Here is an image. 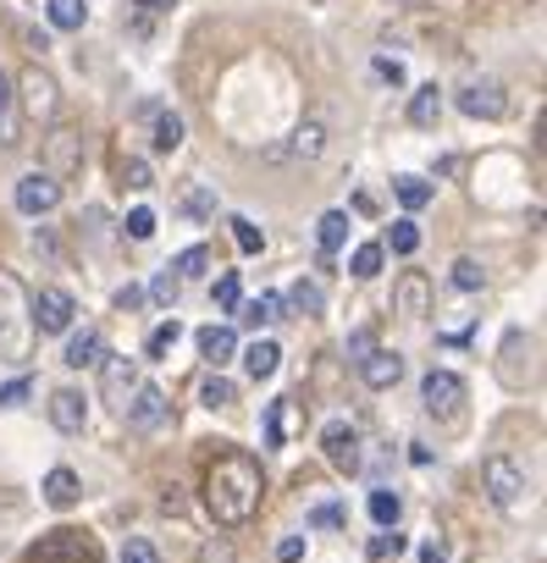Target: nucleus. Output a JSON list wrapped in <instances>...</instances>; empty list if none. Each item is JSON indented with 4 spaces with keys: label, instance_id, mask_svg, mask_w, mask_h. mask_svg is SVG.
<instances>
[{
    "label": "nucleus",
    "instance_id": "obj_1",
    "mask_svg": "<svg viewBox=\"0 0 547 563\" xmlns=\"http://www.w3.org/2000/svg\"><path fill=\"white\" fill-rule=\"evenodd\" d=\"M260 497H265V470L254 453L243 448H227L210 459L205 470V514L221 525V530H238L260 514Z\"/></svg>",
    "mask_w": 547,
    "mask_h": 563
},
{
    "label": "nucleus",
    "instance_id": "obj_2",
    "mask_svg": "<svg viewBox=\"0 0 547 563\" xmlns=\"http://www.w3.org/2000/svg\"><path fill=\"white\" fill-rule=\"evenodd\" d=\"M34 343H40V332H34V310H29V288L0 265V360L29 365Z\"/></svg>",
    "mask_w": 547,
    "mask_h": 563
},
{
    "label": "nucleus",
    "instance_id": "obj_3",
    "mask_svg": "<svg viewBox=\"0 0 547 563\" xmlns=\"http://www.w3.org/2000/svg\"><path fill=\"white\" fill-rule=\"evenodd\" d=\"M23 563H106V558H100V541L89 530H45L23 552Z\"/></svg>",
    "mask_w": 547,
    "mask_h": 563
},
{
    "label": "nucleus",
    "instance_id": "obj_4",
    "mask_svg": "<svg viewBox=\"0 0 547 563\" xmlns=\"http://www.w3.org/2000/svg\"><path fill=\"white\" fill-rule=\"evenodd\" d=\"M464 398H470V387H464L453 371H426V376H420V404H426L431 420L464 426Z\"/></svg>",
    "mask_w": 547,
    "mask_h": 563
},
{
    "label": "nucleus",
    "instance_id": "obj_5",
    "mask_svg": "<svg viewBox=\"0 0 547 563\" xmlns=\"http://www.w3.org/2000/svg\"><path fill=\"white\" fill-rule=\"evenodd\" d=\"M481 486H486V497H492L503 514H514V508L530 497V481H525V470H519L508 453H486V459H481Z\"/></svg>",
    "mask_w": 547,
    "mask_h": 563
},
{
    "label": "nucleus",
    "instance_id": "obj_6",
    "mask_svg": "<svg viewBox=\"0 0 547 563\" xmlns=\"http://www.w3.org/2000/svg\"><path fill=\"white\" fill-rule=\"evenodd\" d=\"M12 89H18V111L34 117V122H51L56 106H62V89H56V78H51L40 62L23 67V78H12Z\"/></svg>",
    "mask_w": 547,
    "mask_h": 563
},
{
    "label": "nucleus",
    "instance_id": "obj_7",
    "mask_svg": "<svg viewBox=\"0 0 547 563\" xmlns=\"http://www.w3.org/2000/svg\"><path fill=\"white\" fill-rule=\"evenodd\" d=\"M122 420H128V431L133 437H155V431H166L172 426V398L161 393V387H133V398L122 404Z\"/></svg>",
    "mask_w": 547,
    "mask_h": 563
},
{
    "label": "nucleus",
    "instance_id": "obj_8",
    "mask_svg": "<svg viewBox=\"0 0 547 563\" xmlns=\"http://www.w3.org/2000/svg\"><path fill=\"white\" fill-rule=\"evenodd\" d=\"M453 106H459L470 122H503V117H508V89H503L497 78H470V84L453 95Z\"/></svg>",
    "mask_w": 547,
    "mask_h": 563
},
{
    "label": "nucleus",
    "instance_id": "obj_9",
    "mask_svg": "<svg viewBox=\"0 0 547 563\" xmlns=\"http://www.w3.org/2000/svg\"><path fill=\"white\" fill-rule=\"evenodd\" d=\"M40 172H51L56 183L78 177V172H84V133H78V128H56V133L45 139V150H40Z\"/></svg>",
    "mask_w": 547,
    "mask_h": 563
},
{
    "label": "nucleus",
    "instance_id": "obj_10",
    "mask_svg": "<svg viewBox=\"0 0 547 563\" xmlns=\"http://www.w3.org/2000/svg\"><path fill=\"white\" fill-rule=\"evenodd\" d=\"M29 310H34V332L45 338H56V332H73V321H78V299L67 294V288H40V294H29Z\"/></svg>",
    "mask_w": 547,
    "mask_h": 563
},
{
    "label": "nucleus",
    "instance_id": "obj_11",
    "mask_svg": "<svg viewBox=\"0 0 547 563\" xmlns=\"http://www.w3.org/2000/svg\"><path fill=\"white\" fill-rule=\"evenodd\" d=\"M12 205H18L23 216H51V210L62 205V183H56L51 172H29V177H18Z\"/></svg>",
    "mask_w": 547,
    "mask_h": 563
},
{
    "label": "nucleus",
    "instance_id": "obj_12",
    "mask_svg": "<svg viewBox=\"0 0 547 563\" xmlns=\"http://www.w3.org/2000/svg\"><path fill=\"white\" fill-rule=\"evenodd\" d=\"M321 453H327V464L343 470V475H360V464H365V453H360V431H354L349 420H332V426L321 431Z\"/></svg>",
    "mask_w": 547,
    "mask_h": 563
},
{
    "label": "nucleus",
    "instance_id": "obj_13",
    "mask_svg": "<svg viewBox=\"0 0 547 563\" xmlns=\"http://www.w3.org/2000/svg\"><path fill=\"white\" fill-rule=\"evenodd\" d=\"M393 316H404V321H426L431 316V282H426V271H404L393 282Z\"/></svg>",
    "mask_w": 547,
    "mask_h": 563
},
{
    "label": "nucleus",
    "instance_id": "obj_14",
    "mask_svg": "<svg viewBox=\"0 0 547 563\" xmlns=\"http://www.w3.org/2000/svg\"><path fill=\"white\" fill-rule=\"evenodd\" d=\"M133 387H139V365L128 354H106L100 360V393H106V404H117V415L133 398Z\"/></svg>",
    "mask_w": 547,
    "mask_h": 563
},
{
    "label": "nucleus",
    "instance_id": "obj_15",
    "mask_svg": "<svg viewBox=\"0 0 547 563\" xmlns=\"http://www.w3.org/2000/svg\"><path fill=\"white\" fill-rule=\"evenodd\" d=\"M360 382H365L371 393H393V387L404 382V354H398V349H371V354L360 360Z\"/></svg>",
    "mask_w": 547,
    "mask_h": 563
},
{
    "label": "nucleus",
    "instance_id": "obj_16",
    "mask_svg": "<svg viewBox=\"0 0 547 563\" xmlns=\"http://www.w3.org/2000/svg\"><path fill=\"white\" fill-rule=\"evenodd\" d=\"M51 426L67 431V437H78V431L89 426V404H84L78 387H56V393H51Z\"/></svg>",
    "mask_w": 547,
    "mask_h": 563
},
{
    "label": "nucleus",
    "instance_id": "obj_17",
    "mask_svg": "<svg viewBox=\"0 0 547 563\" xmlns=\"http://www.w3.org/2000/svg\"><path fill=\"white\" fill-rule=\"evenodd\" d=\"M294 426H299V404L294 398H271L265 404V448H283Z\"/></svg>",
    "mask_w": 547,
    "mask_h": 563
},
{
    "label": "nucleus",
    "instance_id": "obj_18",
    "mask_svg": "<svg viewBox=\"0 0 547 563\" xmlns=\"http://www.w3.org/2000/svg\"><path fill=\"white\" fill-rule=\"evenodd\" d=\"M194 343H199V354H205L216 371L238 360V338H232V327H199V338H194Z\"/></svg>",
    "mask_w": 547,
    "mask_h": 563
},
{
    "label": "nucleus",
    "instance_id": "obj_19",
    "mask_svg": "<svg viewBox=\"0 0 547 563\" xmlns=\"http://www.w3.org/2000/svg\"><path fill=\"white\" fill-rule=\"evenodd\" d=\"M243 371H249L254 382H271V376H277V371H283V349H277V343H271V338H260V343H249V349H243Z\"/></svg>",
    "mask_w": 547,
    "mask_h": 563
},
{
    "label": "nucleus",
    "instance_id": "obj_20",
    "mask_svg": "<svg viewBox=\"0 0 547 563\" xmlns=\"http://www.w3.org/2000/svg\"><path fill=\"white\" fill-rule=\"evenodd\" d=\"M144 117L155 122V139H150V144H155L161 155H172V150L183 144V117H177V111H166V106H155V100L144 106Z\"/></svg>",
    "mask_w": 547,
    "mask_h": 563
},
{
    "label": "nucleus",
    "instance_id": "obj_21",
    "mask_svg": "<svg viewBox=\"0 0 547 563\" xmlns=\"http://www.w3.org/2000/svg\"><path fill=\"white\" fill-rule=\"evenodd\" d=\"M100 360H106V338H100L95 327H84V332L67 338V360H62V365L84 371V365H100Z\"/></svg>",
    "mask_w": 547,
    "mask_h": 563
},
{
    "label": "nucleus",
    "instance_id": "obj_22",
    "mask_svg": "<svg viewBox=\"0 0 547 563\" xmlns=\"http://www.w3.org/2000/svg\"><path fill=\"white\" fill-rule=\"evenodd\" d=\"M18 89H12V73L0 67V150H18Z\"/></svg>",
    "mask_w": 547,
    "mask_h": 563
},
{
    "label": "nucleus",
    "instance_id": "obj_23",
    "mask_svg": "<svg viewBox=\"0 0 547 563\" xmlns=\"http://www.w3.org/2000/svg\"><path fill=\"white\" fill-rule=\"evenodd\" d=\"M442 106H448L442 89H437V84H420V89L409 95V122H415V128H437V122H442Z\"/></svg>",
    "mask_w": 547,
    "mask_h": 563
},
{
    "label": "nucleus",
    "instance_id": "obj_24",
    "mask_svg": "<svg viewBox=\"0 0 547 563\" xmlns=\"http://www.w3.org/2000/svg\"><path fill=\"white\" fill-rule=\"evenodd\" d=\"M78 497H84V481H78L73 470H51V475H45V503H51V508L67 514V508H78Z\"/></svg>",
    "mask_w": 547,
    "mask_h": 563
},
{
    "label": "nucleus",
    "instance_id": "obj_25",
    "mask_svg": "<svg viewBox=\"0 0 547 563\" xmlns=\"http://www.w3.org/2000/svg\"><path fill=\"white\" fill-rule=\"evenodd\" d=\"M238 321L243 327H277L283 321V294H260V299H249V305H238Z\"/></svg>",
    "mask_w": 547,
    "mask_h": 563
},
{
    "label": "nucleus",
    "instance_id": "obj_26",
    "mask_svg": "<svg viewBox=\"0 0 547 563\" xmlns=\"http://www.w3.org/2000/svg\"><path fill=\"white\" fill-rule=\"evenodd\" d=\"M393 194H398V205H404V210H426V205L437 199V188H431L426 177H415V172L393 177Z\"/></svg>",
    "mask_w": 547,
    "mask_h": 563
},
{
    "label": "nucleus",
    "instance_id": "obj_27",
    "mask_svg": "<svg viewBox=\"0 0 547 563\" xmlns=\"http://www.w3.org/2000/svg\"><path fill=\"white\" fill-rule=\"evenodd\" d=\"M448 282H453L459 294H481V288H486V265L470 260V254H459V260L448 265Z\"/></svg>",
    "mask_w": 547,
    "mask_h": 563
},
{
    "label": "nucleus",
    "instance_id": "obj_28",
    "mask_svg": "<svg viewBox=\"0 0 547 563\" xmlns=\"http://www.w3.org/2000/svg\"><path fill=\"white\" fill-rule=\"evenodd\" d=\"M299 161H321V150H327V122L321 117H310L299 133H294V144H288Z\"/></svg>",
    "mask_w": 547,
    "mask_h": 563
},
{
    "label": "nucleus",
    "instance_id": "obj_29",
    "mask_svg": "<svg viewBox=\"0 0 547 563\" xmlns=\"http://www.w3.org/2000/svg\"><path fill=\"white\" fill-rule=\"evenodd\" d=\"M316 238H321V254H338L349 243V210H327L316 221Z\"/></svg>",
    "mask_w": 547,
    "mask_h": 563
},
{
    "label": "nucleus",
    "instance_id": "obj_30",
    "mask_svg": "<svg viewBox=\"0 0 547 563\" xmlns=\"http://www.w3.org/2000/svg\"><path fill=\"white\" fill-rule=\"evenodd\" d=\"M365 508H371V519H376V525H382V530H393V525H398V519H404V497H398V492H393V486H376V492H371V503H365Z\"/></svg>",
    "mask_w": 547,
    "mask_h": 563
},
{
    "label": "nucleus",
    "instance_id": "obj_31",
    "mask_svg": "<svg viewBox=\"0 0 547 563\" xmlns=\"http://www.w3.org/2000/svg\"><path fill=\"white\" fill-rule=\"evenodd\" d=\"M45 18H51V29H62V34H73V29H84V18H89V7H84V0H51V7H45Z\"/></svg>",
    "mask_w": 547,
    "mask_h": 563
},
{
    "label": "nucleus",
    "instance_id": "obj_32",
    "mask_svg": "<svg viewBox=\"0 0 547 563\" xmlns=\"http://www.w3.org/2000/svg\"><path fill=\"white\" fill-rule=\"evenodd\" d=\"M166 271H172L177 282H194V276H205V271H210V249H205V243H194V249H183Z\"/></svg>",
    "mask_w": 547,
    "mask_h": 563
},
{
    "label": "nucleus",
    "instance_id": "obj_33",
    "mask_svg": "<svg viewBox=\"0 0 547 563\" xmlns=\"http://www.w3.org/2000/svg\"><path fill=\"white\" fill-rule=\"evenodd\" d=\"M199 404H205V409H232V404H238V387H232V382L216 371V376H205V387H199Z\"/></svg>",
    "mask_w": 547,
    "mask_h": 563
},
{
    "label": "nucleus",
    "instance_id": "obj_34",
    "mask_svg": "<svg viewBox=\"0 0 547 563\" xmlns=\"http://www.w3.org/2000/svg\"><path fill=\"white\" fill-rule=\"evenodd\" d=\"M288 305H294L299 316H321V310H327V294H321V282H294Z\"/></svg>",
    "mask_w": 547,
    "mask_h": 563
},
{
    "label": "nucleus",
    "instance_id": "obj_35",
    "mask_svg": "<svg viewBox=\"0 0 547 563\" xmlns=\"http://www.w3.org/2000/svg\"><path fill=\"white\" fill-rule=\"evenodd\" d=\"M177 343H183V327H177V321H161V327L144 338V354H150V360H166Z\"/></svg>",
    "mask_w": 547,
    "mask_h": 563
},
{
    "label": "nucleus",
    "instance_id": "obj_36",
    "mask_svg": "<svg viewBox=\"0 0 547 563\" xmlns=\"http://www.w3.org/2000/svg\"><path fill=\"white\" fill-rule=\"evenodd\" d=\"M382 260H387V249H382V243H360V249H354V260H349V271H354L360 282H371V276L382 271Z\"/></svg>",
    "mask_w": 547,
    "mask_h": 563
},
{
    "label": "nucleus",
    "instance_id": "obj_37",
    "mask_svg": "<svg viewBox=\"0 0 547 563\" xmlns=\"http://www.w3.org/2000/svg\"><path fill=\"white\" fill-rule=\"evenodd\" d=\"M227 227H232V243H238L243 254H260V249H265V232H260V227H254L249 216H232Z\"/></svg>",
    "mask_w": 547,
    "mask_h": 563
},
{
    "label": "nucleus",
    "instance_id": "obj_38",
    "mask_svg": "<svg viewBox=\"0 0 547 563\" xmlns=\"http://www.w3.org/2000/svg\"><path fill=\"white\" fill-rule=\"evenodd\" d=\"M382 249H393V254H415L420 249V227L404 216V221H393V232H387V243Z\"/></svg>",
    "mask_w": 547,
    "mask_h": 563
},
{
    "label": "nucleus",
    "instance_id": "obj_39",
    "mask_svg": "<svg viewBox=\"0 0 547 563\" xmlns=\"http://www.w3.org/2000/svg\"><path fill=\"white\" fill-rule=\"evenodd\" d=\"M122 232H128L133 243H150V238H155V210H150V205H139V210H128V221H122Z\"/></svg>",
    "mask_w": 547,
    "mask_h": 563
},
{
    "label": "nucleus",
    "instance_id": "obj_40",
    "mask_svg": "<svg viewBox=\"0 0 547 563\" xmlns=\"http://www.w3.org/2000/svg\"><path fill=\"white\" fill-rule=\"evenodd\" d=\"M122 188H133V194H144V188H155V172H150V161H122Z\"/></svg>",
    "mask_w": 547,
    "mask_h": 563
},
{
    "label": "nucleus",
    "instance_id": "obj_41",
    "mask_svg": "<svg viewBox=\"0 0 547 563\" xmlns=\"http://www.w3.org/2000/svg\"><path fill=\"white\" fill-rule=\"evenodd\" d=\"M117 563H161V552H155V541L128 536V547H122V558H117Z\"/></svg>",
    "mask_w": 547,
    "mask_h": 563
},
{
    "label": "nucleus",
    "instance_id": "obj_42",
    "mask_svg": "<svg viewBox=\"0 0 547 563\" xmlns=\"http://www.w3.org/2000/svg\"><path fill=\"white\" fill-rule=\"evenodd\" d=\"M177 294H183V282H177L172 271H161V276L150 282V299H155V305H177Z\"/></svg>",
    "mask_w": 547,
    "mask_h": 563
},
{
    "label": "nucleus",
    "instance_id": "obj_43",
    "mask_svg": "<svg viewBox=\"0 0 547 563\" xmlns=\"http://www.w3.org/2000/svg\"><path fill=\"white\" fill-rule=\"evenodd\" d=\"M371 73H376L382 84H393V89H404V84H409V73H404V62H393V56H376V62H371Z\"/></svg>",
    "mask_w": 547,
    "mask_h": 563
},
{
    "label": "nucleus",
    "instance_id": "obj_44",
    "mask_svg": "<svg viewBox=\"0 0 547 563\" xmlns=\"http://www.w3.org/2000/svg\"><path fill=\"white\" fill-rule=\"evenodd\" d=\"M216 305H221V310H238V305H243V294H238V276H232V271L216 282Z\"/></svg>",
    "mask_w": 547,
    "mask_h": 563
},
{
    "label": "nucleus",
    "instance_id": "obj_45",
    "mask_svg": "<svg viewBox=\"0 0 547 563\" xmlns=\"http://www.w3.org/2000/svg\"><path fill=\"white\" fill-rule=\"evenodd\" d=\"M183 210H188V216H210V210H216V199H210L205 188H188V194H183Z\"/></svg>",
    "mask_w": 547,
    "mask_h": 563
},
{
    "label": "nucleus",
    "instance_id": "obj_46",
    "mask_svg": "<svg viewBox=\"0 0 547 563\" xmlns=\"http://www.w3.org/2000/svg\"><path fill=\"white\" fill-rule=\"evenodd\" d=\"M398 552H404V536H393V530L371 541V558H398Z\"/></svg>",
    "mask_w": 547,
    "mask_h": 563
},
{
    "label": "nucleus",
    "instance_id": "obj_47",
    "mask_svg": "<svg viewBox=\"0 0 547 563\" xmlns=\"http://www.w3.org/2000/svg\"><path fill=\"white\" fill-rule=\"evenodd\" d=\"M23 398H29V382H23V376H18V382H7V387H0V409H18Z\"/></svg>",
    "mask_w": 547,
    "mask_h": 563
},
{
    "label": "nucleus",
    "instance_id": "obj_48",
    "mask_svg": "<svg viewBox=\"0 0 547 563\" xmlns=\"http://www.w3.org/2000/svg\"><path fill=\"white\" fill-rule=\"evenodd\" d=\"M144 305V288L139 282H128V288H117V310H139Z\"/></svg>",
    "mask_w": 547,
    "mask_h": 563
},
{
    "label": "nucleus",
    "instance_id": "obj_49",
    "mask_svg": "<svg viewBox=\"0 0 547 563\" xmlns=\"http://www.w3.org/2000/svg\"><path fill=\"white\" fill-rule=\"evenodd\" d=\"M18 34H23V45H29L34 56H45V51H51V40H45L40 29H29V23H18Z\"/></svg>",
    "mask_w": 547,
    "mask_h": 563
},
{
    "label": "nucleus",
    "instance_id": "obj_50",
    "mask_svg": "<svg viewBox=\"0 0 547 563\" xmlns=\"http://www.w3.org/2000/svg\"><path fill=\"white\" fill-rule=\"evenodd\" d=\"M371 349H376V332H354L349 338V360H365Z\"/></svg>",
    "mask_w": 547,
    "mask_h": 563
},
{
    "label": "nucleus",
    "instance_id": "obj_51",
    "mask_svg": "<svg viewBox=\"0 0 547 563\" xmlns=\"http://www.w3.org/2000/svg\"><path fill=\"white\" fill-rule=\"evenodd\" d=\"M305 558V536H288L283 547H277V563H299Z\"/></svg>",
    "mask_w": 547,
    "mask_h": 563
},
{
    "label": "nucleus",
    "instance_id": "obj_52",
    "mask_svg": "<svg viewBox=\"0 0 547 563\" xmlns=\"http://www.w3.org/2000/svg\"><path fill=\"white\" fill-rule=\"evenodd\" d=\"M199 563H232V547H227V541H210V547L199 552Z\"/></svg>",
    "mask_w": 547,
    "mask_h": 563
},
{
    "label": "nucleus",
    "instance_id": "obj_53",
    "mask_svg": "<svg viewBox=\"0 0 547 563\" xmlns=\"http://www.w3.org/2000/svg\"><path fill=\"white\" fill-rule=\"evenodd\" d=\"M310 519H316V525H343V514H338V508H332V503H327V508H316V514H310Z\"/></svg>",
    "mask_w": 547,
    "mask_h": 563
},
{
    "label": "nucleus",
    "instance_id": "obj_54",
    "mask_svg": "<svg viewBox=\"0 0 547 563\" xmlns=\"http://www.w3.org/2000/svg\"><path fill=\"white\" fill-rule=\"evenodd\" d=\"M409 464H431V448L426 442H409Z\"/></svg>",
    "mask_w": 547,
    "mask_h": 563
},
{
    "label": "nucleus",
    "instance_id": "obj_55",
    "mask_svg": "<svg viewBox=\"0 0 547 563\" xmlns=\"http://www.w3.org/2000/svg\"><path fill=\"white\" fill-rule=\"evenodd\" d=\"M420 563H448V558H442V547H437V541H426V547H420Z\"/></svg>",
    "mask_w": 547,
    "mask_h": 563
},
{
    "label": "nucleus",
    "instance_id": "obj_56",
    "mask_svg": "<svg viewBox=\"0 0 547 563\" xmlns=\"http://www.w3.org/2000/svg\"><path fill=\"white\" fill-rule=\"evenodd\" d=\"M144 12H166V7H177V0H139Z\"/></svg>",
    "mask_w": 547,
    "mask_h": 563
},
{
    "label": "nucleus",
    "instance_id": "obj_57",
    "mask_svg": "<svg viewBox=\"0 0 547 563\" xmlns=\"http://www.w3.org/2000/svg\"><path fill=\"white\" fill-rule=\"evenodd\" d=\"M404 7H409V12H420V7H426V0H404Z\"/></svg>",
    "mask_w": 547,
    "mask_h": 563
}]
</instances>
